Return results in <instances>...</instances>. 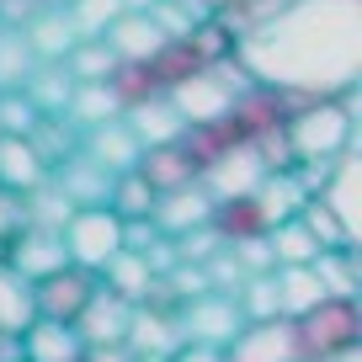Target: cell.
<instances>
[{
	"label": "cell",
	"instance_id": "15",
	"mask_svg": "<svg viewBox=\"0 0 362 362\" xmlns=\"http://www.w3.org/2000/svg\"><path fill=\"white\" fill-rule=\"evenodd\" d=\"M54 192L64 197L69 208H107V197H112V176H107L102 165H90L86 155H69V160H59Z\"/></svg>",
	"mask_w": 362,
	"mask_h": 362
},
{
	"label": "cell",
	"instance_id": "35",
	"mask_svg": "<svg viewBox=\"0 0 362 362\" xmlns=\"http://www.w3.org/2000/svg\"><path fill=\"white\" fill-rule=\"evenodd\" d=\"M240 320H250V325H256V320H283L277 315V288H272V272L267 277H245V288H240Z\"/></svg>",
	"mask_w": 362,
	"mask_h": 362
},
{
	"label": "cell",
	"instance_id": "26",
	"mask_svg": "<svg viewBox=\"0 0 362 362\" xmlns=\"http://www.w3.org/2000/svg\"><path fill=\"white\" fill-rule=\"evenodd\" d=\"M69 90H75L69 69H54V64L33 69V75L22 80V96L37 107V117H64V107H69Z\"/></svg>",
	"mask_w": 362,
	"mask_h": 362
},
{
	"label": "cell",
	"instance_id": "4",
	"mask_svg": "<svg viewBox=\"0 0 362 362\" xmlns=\"http://www.w3.org/2000/svg\"><path fill=\"white\" fill-rule=\"evenodd\" d=\"M245 86H250V80L240 75V64H235V59H224V64L197 69L192 80H181L176 90H165V102L176 107L181 123L192 128V123H214V117H224V112H229V102H235Z\"/></svg>",
	"mask_w": 362,
	"mask_h": 362
},
{
	"label": "cell",
	"instance_id": "20",
	"mask_svg": "<svg viewBox=\"0 0 362 362\" xmlns=\"http://www.w3.org/2000/svg\"><path fill=\"white\" fill-rule=\"evenodd\" d=\"M123 128L139 139V149H160V144H176L187 123L176 117V107H170L165 96H149V102H139V107L123 112Z\"/></svg>",
	"mask_w": 362,
	"mask_h": 362
},
{
	"label": "cell",
	"instance_id": "40",
	"mask_svg": "<svg viewBox=\"0 0 362 362\" xmlns=\"http://www.w3.org/2000/svg\"><path fill=\"white\" fill-rule=\"evenodd\" d=\"M80 362H134V351L128 346H90Z\"/></svg>",
	"mask_w": 362,
	"mask_h": 362
},
{
	"label": "cell",
	"instance_id": "23",
	"mask_svg": "<svg viewBox=\"0 0 362 362\" xmlns=\"http://www.w3.org/2000/svg\"><path fill=\"white\" fill-rule=\"evenodd\" d=\"M272 288H277V315L283 320L309 315V309L325 298V288H320V277L309 267H277L272 272Z\"/></svg>",
	"mask_w": 362,
	"mask_h": 362
},
{
	"label": "cell",
	"instance_id": "5",
	"mask_svg": "<svg viewBox=\"0 0 362 362\" xmlns=\"http://www.w3.org/2000/svg\"><path fill=\"white\" fill-rule=\"evenodd\" d=\"M59 240H64L69 267H80V272L96 277V272L123 250V218H117L112 208H75L69 224L59 229Z\"/></svg>",
	"mask_w": 362,
	"mask_h": 362
},
{
	"label": "cell",
	"instance_id": "42",
	"mask_svg": "<svg viewBox=\"0 0 362 362\" xmlns=\"http://www.w3.org/2000/svg\"><path fill=\"white\" fill-rule=\"evenodd\" d=\"M134 362H170V357H134Z\"/></svg>",
	"mask_w": 362,
	"mask_h": 362
},
{
	"label": "cell",
	"instance_id": "39",
	"mask_svg": "<svg viewBox=\"0 0 362 362\" xmlns=\"http://www.w3.org/2000/svg\"><path fill=\"white\" fill-rule=\"evenodd\" d=\"M170 362H224V357H218V346H197V341H181V346L170 351Z\"/></svg>",
	"mask_w": 362,
	"mask_h": 362
},
{
	"label": "cell",
	"instance_id": "25",
	"mask_svg": "<svg viewBox=\"0 0 362 362\" xmlns=\"http://www.w3.org/2000/svg\"><path fill=\"white\" fill-rule=\"evenodd\" d=\"M64 117L80 123V128H102V123H112V117H123V107H117V96L107 90V80H86V86L75 80Z\"/></svg>",
	"mask_w": 362,
	"mask_h": 362
},
{
	"label": "cell",
	"instance_id": "12",
	"mask_svg": "<svg viewBox=\"0 0 362 362\" xmlns=\"http://www.w3.org/2000/svg\"><path fill=\"white\" fill-rule=\"evenodd\" d=\"M139 181H144L155 197H165V192H187V187H197V165L187 155H181V144H160V149H144L139 155Z\"/></svg>",
	"mask_w": 362,
	"mask_h": 362
},
{
	"label": "cell",
	"instance_id": "29",
	"mask_svg": "<svg viewBox=\"0 0 362 362\" xmlns=\"http://www.w3.org/2000/svg\"><path fill=\"white\" fill-rule=\"evenodd\" d=\"M309 272L320 277L325 298H357V256L351 250H320L309 261Z\"/></svg>",
	"mask_w": 362,
	"mask_h": 362
},
{
	"label": "cell",
	"instance_id": "24",
	"mask_svg": "<svg viewBox=\"0 0 362 362\" xmlns=\"http://www.w3.org/2000/svg\"><path fill=\"white\" fill-rule=\"evenodd\" d=\"M43 170L48 165L33 155L27 139H6V134H0V187H6V192L27 197L33 187H43Z\"/></svg>",
	"mask_w": 362,
	"mask_h": 362
},
{
	"label": "cell",
	"instance_id": "33",
	"mask_svg": "<svg viewBox=\"0 0 362 362\" xmlns=\"http://www.w3.org/2000/svg\"><path fill=\"white\" fill-rule=\"evenodd\" d=\"M107 208H112L123 224H128V218H149V208H155V192L139 181V170H128V176H112V197H107Z\"/></svg>",
	"mask_w": 362,
	"mask_h": 362
},
{
	"label": "cell",
	"instance_id": "32",
	"mask_svg": "<svg viewBox=\"0 0 362 362\" xmlns=\"http://www.w3.org/2000/svg\"><path fill=\"white\" fill-rule=\"evenodd\" d=\"M64 59H69V80H80V86H86V80H107L117 69V54L102 43V37H80Z\"/></svg>",
	"mask_w": 362,
	"mask_h": 362
},
{
	"label": "cell",
	"instance_id": "9",
	"mask_svg": "<svg viewBox=\"0 0 362 362\" xmlns=\"http://www.w3.org/2000/svg\"><path fill=\"white\" fill-rule=\"evenodd\" d=\"M218 357H224V362H298L293 325H288V320H256V325H240L235 341H229Z\"/></svg>",
	"mask_w": 362,
	"mask_h": 362
},
{
	"label": "cell",
	"instance_id": "3",
	"mask_svg": "<svg viewBox=\"0 0 362 362\" xmlns=\"http://www.w3.org/2000/svg\"><path fill=\"white\" fill-rule=\"evenodd\" d=\"M288 325H293L298 362H336L341 351H351V346H357V336H362L357 298H320L309 315L288 320Z\"/></svg>",
	"mask_w": 362,
	"mask_h": 362
},
{
	"label": "cell",
	"instance_id": "6",
	"mask_svg": "<svg viewBox=\"0 0 362 362\" xmlns=\"http://www.w3.org/2000/svg\"><path fill=\"white\" fill-rule=\"evenodd\" d=\"M240 330V304L229 293H197L192 304L181 309V341H197V346H218L224 351Z\"/></svg>",
	"mask_w": 362,
	"mask_h": 362
},
{
	"label": "cell",
	"instance_id": "37",
	"mask_svg": "<svg viewBox=\"0 0 362 362\" xmlns=\"http://www.w3.org/2000/svg\"><path fill=\"white\" fill-rule=\"evenodd\" d=\"M27 144H33V155L43 160H64L69 155V128H64V117H37V128L27 134Z\"/></svg>",
	"mask_w": 362,
	"mask_h": 362
},
{
	"label": "cell",
	"instance_id": "41",
	"mask_svg": "<svg viewBox=\"0 0 362 362\" xmlns=\"http://www.w3.org/2000/svg\"><path fill=\"white\" fill-rule=\"evenodd\" d=\"M149 6H160V0H123V11H149Z\"/></svg>",
	"mask_w": 362,
	"mask_h": 362
},
{
	"label": "cell",
	"instance_id": "2",
	"mask_svg": "<svg viewBox=\"0 0 362 362\" xmlns=\"http://www.w3.org/2000/svg\"><path fill=\"white\" fill-rule=\"evenodd\" d=\"M351 90L336 96V102H304L288 112L283 139H288V155L293 165H330L351 149Z\"/></svg>",
	"mask_w": 362,
	"mask_h": 362
},
{
	"label": "cell",
	"instance_id": "10",
	"mask_svg": "<svg viewBox=\"0 0 362 362\" xmlns=\"http://www.w3.org/2000/svg\"><path fill=\"white\" fill-rule=\"evenodd\" d=\"M6 267L22 277V283H43L48 272H59V267H69V256H64V240L59 235H48V229H22V235L6 245Z\"/></svg>",
	"mask_w": 362,
	"mask_h": 362
},
{
	"label": "cell",
	"instance_id": "38",
	"mask_svg": "<svg viewBox=\"0 0 362 362\" xmlns=\"http://www.w3.org/2000/svg\"><path fill=\"white\" fill-rule=\"evenodd\" d=\"M27 229V214H22V197L16 192H6V187H0V250L11 245L16 235H22Z\"/></svg>",
	"mask_w": 362,
	"mask_h": 362
},
{
	"label": "cell",
	"instance_id": "7",
	"mask_svg": "<svg viewBox=\"0 0 362 362\" xmlns=\"http://www.w3.org/2000/svg\"><path fill=\"white\" fill-rule=\"evenodd\" d=\"M96 293V277L80 267H59L48 272L43 283H33V309L37 320H59V325H69V320L86 309V298Z\"/></svg>",
	"mask_w": 362,
	"mask_h": 362
},
{
	"label": "cell",
	"instance_id": "30",
	"mask_svg": "<svg viewBox=\"0 0 362 362\" xmlns=\"http://www.w3.org/2000/svg\"><path fill=\"white\" fill-rule=\"evenodd\" d=\"M37 69L33 48L16 27H0V90H22V80Z\"/></svg>",
	"mask_w": 362,
	"mask_h": 362
},
{
	"label": "cell",
	"instance_id": "16",
	"mask_svg": "<svg viewBox=\"0 0 362 362\" xmlns=\"http://www.w3.org/2000/svg\"><path fill=\"white\" fill-rule=\"evenodd\" d=\"M22 37H27V48H33V59H43V64H59V59L80 43V33H75L64 6H37V16L22 27Z\"/></svg>",
	"mask_w": 362,
	"mask_h": 362
},
{
	"label": "cell",
	"instance_id": "27",
	"mask_svg": "<svg viewBox=\"0 0 362 362\" xmlns=\"http://www.w3.org/2000/svg\"><path fill=\"white\" fill-rule=\"evenodd\" d=\"M33 320H37V309H33V283H22V277L0 261V336H22Z\"/></svg>",
	"mask_w": 362,
	"mask_h": 362
},
{
	"label": "cell",
	"instance_id": "34",
	"mask_svg": "<svg viewBox=\"0 0 362 362\" xmlns=\"http://www.w3.org/2000/svg\"><path fill=\"white\" fill-rule=\"evenodd\" d=\"M64 11H69V22H75L80 37H102L107 27L123 16V0H64Z\"/></svg>",
	"mask_w": 362,
	"mask_h": 362
},
{
	"label": "cell",
	"instance_id": "18",
	"mask_svg": "<svg viewBox=\"0 0 362 362\" xmlns=\"http://www.w3.org/2000/svg\"><path fill=\"white\" fill-rule=\"evenodd\" d=\"M208 229H214L218 245H245V240H267V214L256 208V197H224L208 214Z\"/></svg>",
	"mask_w": 362,
	"mask_h": 362
},
{
	"label": "cell",
	"instance_id": "28",
	"mask_svg": "<svg viewBox=\"0 0 362 362\" xmlns=\"http://www.w3.org/2000/svg\"><path fill=\"white\" fill-rule=\"evenodd\" d=\"M267 250H272V272H277V267H309V261L320 256L315 235H309L298 218H283V224H272V229H267Z\"/></svg>",
	"mask_w": 362,
	"mask_h": 362
},
{
	"label": "cell",
	"instance_id": "1",
	"mask_svg": "<svg viewBox=\"0 0 362 362\" xmlns=\"http://www.w3.org/2000/svg\"><path fill=\"white\" fill-rule=\"evenodd\" d=\"M240 75L288 102H336L357 90L362 0H277L235 37Z\"/></svg>",
	"mask_w": 362,
	"mask_h": 362
},
{
	"label": "cell",
	"instance_id": "36",
	"mask_svg": "<svg viewBox=\"0 0 362 362\" xmlns=\"http://www.w3.org/2000/svg\"><path fill=\"white\" fill-rule=\"evenodd\" d=\"M37 128V107L27 102L22 90H0V134L6 139H27Z\"/></svg>",
	"mask_w": 362,
	"mask_h": 362
},
{
	"label": "cell",
	"instance_id": "31",
	"mask_svg": "<svg viewBox=\"0 0 362 362\" xmlns=\"http://www.w3.org/2000/svg\"><path fill=\"white\" fill-rule=\"evenodd\" d=\"M22 214H27V229H48V235H59V229L69 224V214H75V208H69L64 197L43 181V187H33V192L22 197Z\"/></svg>",
	"mask_w": 362,
	"mask_h": 362
},
{
	"label": "cell",
	"instance_id": "8",
	"mask_svg": "<svg viewBox=\"0 0 362 362\" xmlns=\"http://www.w3.org/2000/svg\"><path fill=\"white\" fill-rule=\"evenodd\" d=\"M128 315H134V304H123L117 293H107V288L96 283V293H90L86 309L69 320V330L80 336V346H86V351H90V346H123Z\"/></svg>",
	"mask_w": 362,
	"mask_h": 362
},
{
	"label": "cell",
	"instance_id": "14",
	"mask_svg": "<svg viewBox=\"0 0 362 362\" xmlns=\"http://www.w3.org/2000/svg\"><path fill=\"white\" fill-rule=\"evenodd\" d=\"M261 176H267V165L256 160V149L240 144L235 155H224L214 170H203V192L214 197V203H224V197H250L261 187Z\"/></svg>",
	"mask_w": 362,
	"mask_h": 362
},
{
	"label": "cell",
	"instance_id": "11",
	"mask_svg": "<svg viewBox=\"0 0 362 362\" xmlns=\"http://www.w3.org/2000/svg\"><path fill=\"white\" fill-rule=\"evenodd\" d=\"M102 43L117 54V64H144V59H155L160 48H165V33L149 22V11H123L102 33Z\"/></svg>",
	"mask_w": 362,
	"mask_h": 362
},
{
	"label": "cell",
	"instance_id": "22",
	"mask_svg": "<svg viewBox=\"0 0 362 362\" xmlns=\"http://www.w3.org/2000/svg\"><path fill=\"white\" fill-rule=\"evenodd\" d=\"M96 283L107 288V293H117L123 304H144L149 298V288H155V272H149V261L144 256H134V250H117L112 261H107L102 272H96Z\"/></svg>",
	"mask_w": 362,
	"mask_h": 362
},
{
	"label": "cell",
	"instance_id": "17",
	"mask_svg": "<svg viewBox=\"0 0 362 362\" xmlns=\"http://www.w3.org/2000/svg\"><path fill=\"white\" fill-rule=\"evenodd\" d=\"M208 214H214V197H208V192H203V181H197V187H187V192L155 197V208H149V224L165 229V235H192V229L208 224Z\"/></svg>",
	"mask_w": 362,
	"mask_h": 362
},
{
	"label": "cell",
	"instance_id": "43",
	"mask_svg": "<svg viewBox=\"0 0 362 362\" xmlns=\"http://www.w3.org/2000/svg\"><path fill=\"white\" fill-rule=\"evenodd\" d=\"M37 6H64V0H37Z\"/></svg>",
	"mask_w": 362,
	"mask_h": 362
},
{
	"label": "cell",
	"instance_id": "19",
	"mask_svg": "<svg viewBox=\"0 0 362 362\" xmlns=\"http://www.w3.org/2000/svg\"><path fill=\"white\" fill-rule=\"evenodd\" d=\"M123 346L134 357H170L181 346V325L160 309H134L128 315V330H123Z\"/></svg>",
	"mask_w": 362,
	"mask_h": 362
},
{
	"label": "cell",
	"instance_id": "13",
	"mask_svg": "<svg viewBox=\"0 0 362 362\" xmlns=\"http://www.w3.org/2000/svg\"><path fill=\"white\" fill-rule=\"evenodd\" d=\"M80 155L90 160V165H102L107 176H128V170L139 165V139L123 128V117H112V123H102V128H86V149Z\"/></svg>",
	"mask_w": 362,
	"mask_h": 362
},
{
	"label": "cell",
	"instance_id": "21",
	"mask_svg": "<svg viewBox=\"0 0 362 362\" xmlns=\"http://www.w3.org/2000/svg\"><path fill=\"white\" fill-rule=\"evenodd\" d=\"M80 357H86L80 336L59 320H33L22 330V362H80Z\"/></svg>",
	"mask_w": 362,
	"mask_h": 362
}]
</instances>
